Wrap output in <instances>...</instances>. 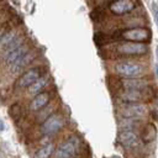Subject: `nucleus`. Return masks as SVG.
<instances>
[{"label":"nucleus","instance_id":"19","mask_svg":"<svg viewBox=\"0 0 158 158\" xmlns=\"http://www.w3.org/2000/svg\"><path fill=\"white\" fill-rule=\"evenodd\" d=\"M12 17L14 15H12L10 6H7L6 4H0V27L5 25L6 22H9Z\"/></svg>","mask_w":158,"mask_h":158},{"label":"nucleus","instance_id":"8","mask_svg":"<svg viewBox=\"0 0 158 158\" xmlns=\"http://www.w3.org/2000/svg\"><path fill=\"white\" fill-rule=\"evenodd\" d=\"M79 148H80V139L78 136L73 135L59 144L52 158H75L77 154L79 153Z\"/></svg>","mask_w":158,"mask_h":158},{"label":"nucleus","instance_id":"17","mask_svg":"<svg viewBox=\"0 0 158 158\" xmlns=\"http://www.w3.org/2000/svg\"><path fill=\"white\" fill-rule=\"evenodd\" d=\"M56 149H57V148H56V144H54L53 142L47 143V144L40 147V148L35 152L33 158H52L53 154H54V152H56Z\"/></svg>","mask_w":158,"mask_h":158},{"label":"nucleus","instance_id":"2","mask_svg":"<svg viewBox=\"0 0 158 158\" xmlns=\"http://www.w3.org/2000/svg\"><path fill=\"white\" fill-rule=\"evenodd\" d=\"M151 40V31L147 27L116 30L111 35V42H138L147 43Z\"/></svg>","mask_w":158,"mask_h":158},{"label":"nucleus","instance_id":"7","mask_svg":"<svg viewBox=\"0 0 158 158\" xmlns=\"http://www.w3.org/2000/svg\"><path fill=\"white\" fill-rule=\"evenodd\" d=\"M137 7H138V0H115L106 4L105 10L112 16L123 17L132 15Z\"/></svg>","mask_w":158,"mask_h":158},{"label":"nucleus","instance_id":"26","mask_svg":"<svg viewBox=\"0 0 158 158\" xmlns=\"http://www.w3.org/2000/svg\"><path fill=\"white\" fill-rule=\"evenodd\" d=\"M1 2H2V0H0V4H1Z\"/></svg>","mask_w":158,"mask_h":158},{"label":"nucleus","instance_id":"9","mask_svg":"<svg viewBox=\"0 0 158 158\" xmlns=\"http://www.w3.org/2000/svg\"><path fill=\"white\" fill-rule=\"evenodd\" d=\"M65 126V117L60 112H54L40 126V133L43 136H53L63 130Z\"/></svg>","mask_w":158,"mask_h":158},{"label":"nucleus","instance_id":"15","mask_svg":"<svg viewBox=\"0 0 158 158\" xmlns=\"http://www.w3.org/2000/svg\"><path fill=\"white\" fill-rule=\"evenodd\" d=\"M135 27H146V20L141 16H133L130 15L128 17L123 19L121 21V25L118 26V30L123 28H135Z\"/></svg>","mask_w":158,"mask_h":158},{"label":"nucleus","instance_id":"20","mask_svg":"<svg viewBox=\"0 0 158 158\" xmlns=\"http://www.w3.org/2000/svg\"><path fill=\"white\" fill-rule=\"evenodd\" d=\"M20 23H21V22L19 21V19L14 16L9 22H6L5 25H2V26L0 27V41H1V38L5 36V33H6L9 30H11L12 27H15V26H17V25H20Z\"/></svg>","mask_w":158,"mask_h":158},{"label":"nucleus","instance_id":"23","mask_svg":"<svg viewBox=\"0 0 158 158\" xmlns=\"http://www.w3.org/2000/svg\"><path fill=\"white\" fill-rule=\"evenodd\" d=\"M4 128H5V123H4L2 118H0V132H1V131H4Z\"/></svg>","mask_w":158,"mask_h":158},{"label":"nucleus","instance_id":"6","mask_svg":"<svg viewBox=\"0 0 158 158\" xmlns=\"http://www.w3.org/2000/svg\"><path fill=\"white\" fill-rule=\"evenodd\" d=\"M154 96L153 86L147 90H118L117 98L121 104H135V102H146L152 100Z\"/></svg>","mask_w":158,"mask_h":158},{"label":"nucleus","instance_id":"21","mask_svg":"<svg viewBox=\"0 0 158 158\" xmlns=\"http://www.w3.org/2000/svg\"><path fill=\"white\" fill-rule=\"evenodd\" d=\"M152 14H153V17H154V21H156V25L158 27V5L156 2L152 4Z\"/></svg>","mask_w":158,"mask_h":158},{"label":"nucleus","instance_id":"25","mask_svg":"<svg viewBox=\"0 0 158 158\" xmlns=\"http://www.w3.org/2000/svg\"><path fill=\"white\" fill-rule=\"evenodd\" d=\"M109 158H121L120 156H116V154H114V156H110Z\"/></svg>","mask_w":158,"mask_h":158},{"label":"nucleus","instance_id":"18","mask_svg":"<svg viewBox=\"0 0 158 158\" xmlns=\"http://www.w3.org/2000/svg\"><path fill=\"white\" fill-rule=\"evenodd\" d=\"M54 110H56V104L52 101L48 106H46V107H44L43 110H41L40 112H37V115H36V122H41V123H42L44 120H47L51 115H53V114L56 112Z\"/></svg>","mask_w":158,"mask_h":158},{"label":"nucleus","instance_id":"1","mask_svg":"<svg viewBox=\"0 0 158 158\" xmlns=\"http://www.w3.org/2000/svg\"><path fill=\"white\" fill-rule=\"evenodd\" d=\"M114 74L120 78L132 79V78H144L147 74V65L141 62L135 60H116L111 67Z\"/></svg>","mask_w":158,"mask_h":158},{"label":"nucleus","instance_id":"10","mask_svg":"<svg viewBox=\"0 0 158 158\" xmlns=\"http://www.w3.org/2000/svg\"><path fill=\"white\" fill-rule=\"evenodd\" d=\"M54 100V91L53 90H44L37 95H35L28 105H27V110L30 112H40L41 110H43L46 106H48L52 101Z\"/></svg>","mask_w":158,"mask_h":158},{"label":"nucleus","instance_id":"14","mask_svg":"<svg viewBox=\"0 0 158 158\" xmlns=\"http://www.w3.org/2000/svg\"><path fill=\"white\" fill-rule=\"evenodd\" d=\"M49 83H51V75H49L48 73H46V74H43L35 84H32V85L26 90V94L33 98L35 95H37V94L44 91V89L49 85Z\"/></svg>","mask_w":158,"mask_h":158},{"label":"nucleus","instance_id":"11","mask_svg":"<svg viewBox=\"0 0 158 158\" xmlns=\"http://www.w3.org/2000/svg\"><path fill=\"white\" fill-rule=\"evenodd\" d=\"M149 88H152V84L146 78H132V79L118 78L117 79V91L118 90H147Z\"/></svg>","mask_w":158,"mask_h":158},{"label":"nucleus","instance_id":"24","mask_svg":"<svg viewBox=\"0 0 158 158\" xmlns=\"http://www.w3.org/2000/svg\"><path fill=\"white\" fill-rule=\"evenodd\" d=\"M95 1H98V2H99V5H100V4H102V2H107V4H109V2L115 1V0H95Z\"/></svg>","mask_w":158,"mask_h":158},{"label":"nucleus","instance_id":"4","mask_svg":"<svg viewBox=\"0 0 158 158\" xmlns=\"http://www.w3.org/2000/svg\"><path fill=\"white\" fill-rule=\"evenodd\" d=\"M149 114V109L146 102H135V104H121L118 106V115L122 120L131 121H142Z\"/></svg>","mask_w":158,"mask_h":158},{"label":"nucleus","instance_id":"13","mask_svg":"<svg viewBox=\"0 0 158 158\" xmlns=\"http://www.w3.org/2000/svg\"><path fill=\"white\" fill-rule=\"evenodd\" d=\"M139 136L135 132V131H132V130H122L120 133H118V136H117V142L122 146V147H125V148H127V149H136V148H138L139 147Z\"/></svg>","mask_w":158,"mask_h":158},{"label":"nucleus","instance_id":"5","mask_svg":"<svg viewBox=\"0 0 158 158\" xmlns=\"http://www.w3.org/2000/svg\"><path fill=\"white\" fill-rule=\"evenodd\" d=\"M47 70L42 65H35L30 67L25 72H22L15 80L14 88L15 90H27L32 84H35L43 74H46Z\"/></svg>","mask_w":158,"mask_h":158},{"label":"nucleus","instance_id":"3","mask_svg":"<svg viewBox=\"0 0 158 158\" xmlns=\"http://www.w3.org/2000/svg\"><path fill=\"white\" fill-rule=\"evenodd\" d=\"M109 49L116 57H142L148 53L149 46L138 42H114Z\"/></svg>","mask_w":158,"mask_h":158},{"label":"nucleus","instance_id":"16","mask_svg":"<svg viewBox=\"0 0 158 158\" xmlns=\"http://www.w3.org/2000/svg\"><path fill=\"white\" fill-rule=\"evenodd\" d=\"M156 137H157V127L153 123H146L141 130L139 138L146 143H151L156 139Z\"/></svg>","mask_w":158,"mask_h":158},{"label":"nucleus","instance_id":"12","mask_svg":"<svg viewBox=\"0 0 158 158\" xmlns=\"http://www.w3.org/2000/svg\"><path fill=\"white\" fill-rule=\"evenodd\" d=\"M40 57V51L36 48V47H33L30 52H27L23 57H21L17 62H15L10 68H7L9 70H10V73H12V74H19L20 72H25L26 69H28L27 67H30L35 60H37V58Z\"/></svg>","mask_w":158,"mask_h":158},{"label":"nucleus","instance_id":"22","mask_svg":"<svg viewBox=\"0 0 158 158\" xmlns=\"http://www.w3.org/2000/svg\"><path fill=\"white\" fill-rule=\"evenodd\" d=\"M156 74L158 77V47L156 48Z\"/></svg>","mask_w":158,"mask_h":158}]
</instances>
